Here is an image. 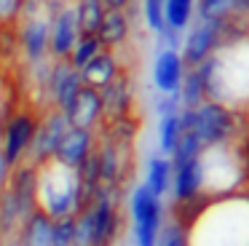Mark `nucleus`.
Masks as SVG:
<instances>
[{"label":"nucleus","mask_w":249,"mask_h":246,"mask_svg":"<svg viewBox=\"0 0 249 246\" xmlns=\"http://www.w3.org/2000/svg\"><path fill=\"white\" fill-rule=\"evenodd\" d=\"M206 102L249 115V21H225L222 43L196 67Z\"/></svg>","instance_id":"f257e3e1"},{"label":"nucleus","mask_w":249,"mask_h":246,"mask_svg":"<svg viewBox=\"0 0 249 246\" xmlns=\"http://www.w3.org/2000/svg\"><path fill=\"white\" fill-rule=\"evenodd\" d=\"M174 219L185 225L188 246H249V195L241 193L201 201Z\"/></svg>","instance_id":"f03ea898"},{"label":"nucleus","mask_w":249,"mask_h":246,"mask_svg":"<svg viewBox=\"0 0 249 246\" xmlns=\"http://www.w3.org/2000/svg\"><path fill=\"white\" fill-rule=\"evenodd\" d=\"M38 209L51 219L75 217L81 211V179L78 171L62 166L59 160L38 166V193H35Z\"/></svg>","instance_id":"7ed1b4c3"},{"label":"nucleus","mask_w":249,"mask_h":246,"mask_svg":"<svg viewBox=\"0 0 249 246\" xmlns=\"http://www.w3.org/2000/svg\"><path fill=\"white\" fill-rule=\"evenodd\" d=\"M179 121H182V131L193 134L201 147L236 142L244 131V118L217 102H204L193 110H179Z\"/></svg>","instance_id":"20e7f679"},{"label":"nucleus","mask_w":249,"mask_h":246,"mask_svg":"<svg viewBox=\"0 0 249 246\" xmlns=\"http://www.w3.org/2000/svg\"><path fill=\"white\" fill-rule=\"evenodd\" d=\"M131 225H134V246H156L163 228V198L153 195L145 185H137L129 198Z\"/></svg>","instance_id":"39448f33"},{"label":"nucleus","mask_w":249,"mask_h":246,"mask_svg":"<svg viewBox=\"0 0 249 246\" xmlns=\"http://www.w3.org/2000/svg\"><path fill=\"white\" fill-rule=\"evenodd\" d=\"M91 225V246H113L121 233V201L118 190L102 187L91 203L83 209Z\"/></svg>","instance_id":"423d86ee"},{"label":"nucleus","mask_w":249,"mask_h":246,"mask_svg":"<svg viewBox=\"0 0 249 246\" xmlns=\"http://www.w3.org/2000/svg\"><path fill=\"white\" fill-rule=\"evenodd\" d=\"M38 112L22 107V110H14L11 118L6 121L3 131H0V150L6 155V160L11 163V169H17L19 163H24L30 155L35 139V128H38Z\"/></svg>","instance_id":"0eeeda50"},{"label":"nucleus","mask_w":249,"mask_h":246,"mask_svg":"<svg viewBox=\"0 0 249 246\" xmlns=\"http://www.w3.org/2000/svg\"><path fill=\"white\" fill-rule=\"evenodd\" d=\"M49 11L38 14H22L17 19V40L19 53L24 56L27 64H43L49 62Z\"/></svg>","instance_id":"6e6552de"},{"label":"nucleus","mask_w":249,"mask_h":246,"mask_svg":"<svg viewBox=\"0 0 249 246\" xmlns=\"http://www.w3.org/2000/svg\"><path fill=\"white\" fill-rule=\"evenodd\" d=\"M67 128H70V123H67L65 112L49 107V110L38 118L35 139H33V147H30V155H27L30 163L43 166V163H49V160H54L56 147H59V142H62Z\"/></svg>","instance_id":"1a4fd4ad"},{"label":"nucleus","mask_w":249,"mask_h":246,"mask_svg":"<svg viewBox=\"0 0 249 246\" xmlns=\"http://www.w3.org/2000/svg\"><path fill=\"white\" fill-rule=\"evenodd\" d=\"M225 35V24L217 21H196L188 30V35H182V46H179V56H182L185 67H198L212 51L222 43Z\"/></svg>","instance_id":"9d476101"},{"label":"nucleus","mask_w":249,"mask_h":246,"mask_svg":"<svg viewBox=\"0 0 249 246\" xmlns=\"http://www.w3.org/2000/svg\"><path fill=\"white\" fill-rule=\"evenodd\" d=\"M78 37H81V27H78L75 5L70 3L54 11L49 19V59H70Z\"/></svg>","instance_id":"9b49d317"},{"label":"nucleus","mask_w":249,"mask_h":246,"mask_svg":"<svg viewBox=\"0 0 249 246\" xmlns=\"http://www.w3.org/2000/svg\"><path fill=\"white\" fill-rule=\"evenodd\" d=\"M102 110H105V121H118V118H129L131 107H134V83L131 75L126 70H121L102 91Z\"/></svg>","instance_id":"f8f14e48"},{"label":"nucleus","mask_w":249,"mask_h":246,"mask_svg":"<svg viewBox=\"0 0 249 246\" xmlns=\"http://www.w3.org/2000/svg\"><path fill=\"white\" fill-rule=\"evenodd\" d=\"M185 72H188V67H185L177 48H161L156 53V62H153V86L158 88V94H177Z\"/></svg>","instance_id":"ddd939ff"},{"label":"nucleus","mask_w":249,"mask_h":246,"mask_svg":"<svg viewBox=\"0 0 249 246\" xmlns=\"http://www.w3.org/2000/svg\"><path fill=\"white\" fill-rule=\"evenodd\" d=\"M94 147H97V131L70 126L65 131V137H62L59 147H56L54 160H59L62 166H70V169H78Z\"/></svg>","instance_id":"4468645a"},{"label":"nucleus","mask_w":249,"mask_h":246,"mask_svg":"<svg viewBox=\"0 0 249 246\" xmlns=\"http://www.w3.org/2000/svg\"><path fill=\"white\" fill-rule=\"evenodd\" d=\"M65 118L70 126L99 131V126L105 123V110H102V96H99V91L83 86L81 94L75 96V102L70 105V110L65 112Z\"/></svg>","instance_id":"2eb2a0df"},{"label":"nucleus","mask_w":249,"mask_h":246,"mask_svg":"<svg viewBox=\"0 0 249 246\" xmlns=\"http://www.w3.org/2000/svg\"><path fill=\"white\" fill-rule=\"evenodd\" d=\"M121 62H118V53L115 51H99L97 56L91 59V62L86 64V67H81L78 72H81V80H83V86H89V88H97V91H102L105 86L110 83V80L115 78V75L121 72Z\"/></svg>","instance_id":"dca6fc26"},{"label":"nucleus","mask_w":249,"mask_h":246,"mask_svg":"<svg viewBox=\"0 0 249 246\" xmlns=\"http://www.w3.org/2000/svg\"><path fill=\"white\" fill-rule=\"evenodd\" d=\"M131 32V21H129V11H107L97 30V37L102 43V48L107 51H118Z\"/></svg>","instance_id":"f3484780"},{"label":"nucleus","mask_w":249,"mask_h":246,"mask_svg":"<svg viewBox=\"0 0 249 246\" xmlns=\"http://www.w3.org/2000/svg\"><path fill=\"white\" fill-rule=\"evenodd\" d=\"M51 222L54 219L49 214H43L40 209L27 214L19 225V230L14 233L19 246H51Z\"/></svg>","instance_id":"a211bd4d"},{"label":"nucleus","mask_w":249,"mask_h":246,"mask_svg":"<svg viewBox=\"0 0 249 246\" xmlns=\"http://www.w3.org/2000/svg\"><path fill=\"white\" fill-rule=\"evenodd\" d=\"M172 176H174L172 158L158 153V155H153V158L147 160V171H145V182H142V185H145L153 195L163 198V195H169V190H172Z\"/></svg>","instance_id":"6ab92c4d"},{"label":"nucleus","mask_w":249,"mask_h":246,"mask_svg":"<svg viewBox=\"0 0 249 246\" xmlns=\"http://www.w3.org/2000/svg\"><path fill=\"white\" fill-rule=\"evenodd\" d=\"M196 16V0H163V24L182 35Z\"/></svg>","instance_id":"aec40b11"},{"label":"nucleus","mask_w":249,"mask_h":246,"mask_svg":"<svg viewBox=\"0 0 249 246\" xmlns=\"http://www.w3.org/2000/svg\"><path fill=\"white\" fill-rule=\"evenodd\" d=\"M72 5H75V16H78L81 35H97L99 24H102L105 14H107L105 3L102 0H72Z\"/></svg>","instance_id":"412c9836"},{"label":"nucleus","mask_w":249,"mask_h":246,"mask_svg":"<svg viewBox=\"0 0 249 246\" xmlns=\"http://www.w3.org/2000/svg\"><path fill=\"white\" fill-rule=\"evenodd\" d=\"M196 16L201 21H225L236 19V0H196Z\"/></svg>","instance_id":"4be33fe9"},{"label":"nucleus","mask_w":249,"mask_h":246,"mask_svg":"<svg viewBox=\"0 0 249 246\" xmlns=\"http://www.w3.org/2000/svg\"><path fill=\"white\" fill-rule=\"evenodd\" d=\"M179 137H182V121H179V112H169L161 115L158 121V153L161 155H172L177 147Z\"/></svg>","instance_id":"5701e85b"},{"label":"nucleus","mask_w":249,"mask_h":246,"mask_svg":"<svg viewBox=\"0 0 249 246\" xmlns=\"http://www.w3.org/2000/svg\"><path fill=\"white\" fill-rule=\"evenodd\" d=\"M177 99H179V107H182V110H193V107H198L206 102L204 83H201L196 67H190L188 72H185L182 83H179V91H177Z\"/></svg>","instance_id":"b1692460"},{"label":"nucleus","mask_w":249,"mask_h":246,"mask_svg":"<svg viewBox=\"0 0 249 246\" xmlns=\"http://www.w3.org/2000/svg\"><path fill=\"white\" fill-rule=\"evenodd\" d=\"M99 51H105V48H102V43H99L97 35H81L67 62H70L75 70H81V67H86V64L91 62V59L97 56Z\"/></svg>","instance_id":"393cba45"},{"label":"nucleus","mask_w":249,"mask_h":246,"mask_svg":"<svg viewBox=\"0 0 249 246\" xmlns=\"http://www.w3.org/2000/svg\"><path fill=\"white\" fill-rule=\"evenodd\" d=\"M75 244V217H59L51 222V246Z\"/></svg>","instance_id":"a878e982"},{"label":"nucleus","mask_w":249,"mask_h":246,"mask_svg":"<svg viewBox=\"0 0 249 246\" xmlns=\"http://www.w3.org/2000/svg\"><path fill=\"white\" fill-rule=\"evenodd\" d=\"M156 246H188V235H185V225L179 219L163 222L161 233H158Z\"/></svg>","instance_id":"bb28decb"},{"label":"nucleus","mask_w":249,"mask_h":246,"mask_svg":"<svg viewBox=\"0 0 249 246\" xmlns=\"http://www.w3.org/2000/svg\"><path fill=\"white\" fill-rule=\"evenodd\" d=\"M142 16H145V24L153 32H163V0H142Z\"/></svg>","instance_id":"cd10ccee"},{"label":"nucleus","mask_w":249,"mask_h":246,"mask_svg":"<svg viewBox=\"0 0 249 246\" xmlns=\"http://www.w3.org/2000/svg\"><path fill=\"white\" fill-rule=\"evenodd\" d=\"M24 0H0V24H17Z\"/></svg>","instance_id":"c85d7f7f"},{"label":"nucleus","mask_w":249,"mask_h":246,"mask_svg":"<svg viewBox=\"0 0 249 246\" xmlns=\"http://www.w3.org/2000/svg\"><path fill=\"white\" fill-rule=\"evenodd\" d=\"M3 88H6V80L0 83V131H3V126H6V121L11 118V112H14V107L8 105L6 94H3Z\"/></svg>","instance_id":"c756f323"},{"label":"nucleus","mask_w":249,"mask_h":246,"mask_svg":"<svg viewBox=\"0 0 249 246\" xmlns=\"http://www.w3.org/2000/svg\"><path fill=\"white\" fill-rule=\"evenodd\" d=\"M11 163L6 160V155H3V150H0V190L8 185V176H11Z\"/></svg>","instance_id":"7c9ffc66"},{"label":"nucleus","mask_w":249,"mask_h":246,"mask_svg":"<svg viewBox=\"0 0 249 246\" xmlns=\"http://www.w3.org/2000/svg\"><path fill=\"white\" fill-rule=\"evenodd\" d=\"M102 3H105V8H107V11H126L134 0H102Z\"/></svg>","instance_id":"2f4dec72"},{"label":"nucleus","mask_w":249,"mask_h":246,"mask_svg":"<svg viewBox=\"0 0 249 246\" xmlns=\"http://www.w3.org/2000/svg\"><path fill=\"white\" fill-rule=\"evenodd\" d=\"M236 19L249 21V0H236Z\"/></svg>","instance_id":"473e14b6"},{"label":"nucleus","mask_w":249,"mask_h":246,"mask_svg":"<svg viewBox=\"0 0 249 246\" xmlns=\"http://www.w3.org/2000/svg\"><path fill=\"white\" fill-rule=\"evenodd\" d=\"M43 3H46V8L54 14V11H59V8H65V5H70L72 0H43Z\"/></svg>","instance_id":"72a5a7b5"},{"label":"nucleus","mask_w":249,"mask_h":246,"mask_svg":"<svg viewBox=\"0 0 249 246\" xmlns=\"http://www.w3.org/2000/svg\"><path fill=\"white\" fill-rule=\"evenodd\" d=\"M3 238H6V235H3V233H0V246H3Z\"/></svg>","instance_id":"f704fd0d"},{"label":"nucleus","mask_w":249,"mask_h":246,"mask_svg":"<svg viewBox=\"0 0 249 246\" xmlns=\"http://www.w3.org/2000/svg\"><path fill=\"white\" fill-rule=\"evenodd\" d=\"M247 147H249V144H247Z\"/></svg>","instance_id":"c9c22d12"}]
</instances>
